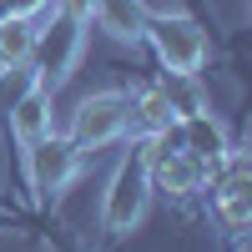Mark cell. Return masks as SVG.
I'll return each mask as SVG.
<instances>
[{
    "instance_id": "1",
    "label": "cell",
    "mask_w": 252,
    "mask_h": 252,
    "mask_svg": "<svg viewBox=\"0 0 252 252\" xmlns=\"http://www.w3.org/2000/svg\"><path fill=\"white\" fill-rule=\"evenodd\" d=\"M146 40H152L157 61L172 76H197L207 61V31L197 26L192 15H166V20H146Z\"/></svg>"
},
{
    "instance_id": "2",
    "label": "cell",
    "mask_w": 252,
    "mask_h": 252,
    "mask_svg": "<svg viewBox=\"0 0 252 252\" xmlns=\"http://www.w3.org/2000/svg\"><path fill=\"white\" fill-rule=\"evenodd\" d=\"M152 202V172H146V152H131L106 187V232H131L146 217Z\"/></svg>"
},
{
    "instance_id": "3",
    "label": "cell",
    "mask_w": 252,
    "mask_h": 252,
    "mask_svg": "<svg viewBox=\"0 0 252 252\" xmlns=\"http://www.w3.org/2000/svg\"><path fill=\"white\" fill-rule=\"evenodd\" d=\"M116 136H126V96L121 91H96L76 106L71 116V146L76 152H101Z\"/></svg>"
},
{
    "instance_id": "4",
    "label": "cell",
    "mask_w": 252,
    "mask_h": 252,
    "mask_svg": "<svg viewBox=\"0 0 252 252\" xmlns=\"http://www.w3.org/2000/svg\"><path fill=\"white\" fill-rule=\"evenodd\" d=\"M81 46H86V31H81V20H71V15H61V10H56V15H51V26L40 31V40H35V56H40L35 81H40L46 91H56L61 81L76 71Z\"/></svg>"
},
{
    "instance_id": "5",
    "label": "cell",
    "mask_w": 252,
    "mask_h": 252,
    "mask_svg": "<svg viewBox=\"0 0 252 252\" xmlns=\"http://www.w3.org/2000/svg\"><path fill=\"white\" fill-rule=\"evenodd\" d=\"M76 146H71V136H56V131H46L35 146H26V161H31V187H35V197L40 202H51V197H61L66 192V182L76 177Z\"/></svg>"
},
{
    "instance_id": "6",
    "label": "cell",
    "mask_w": 252,
    "mask_h": 252,
    "mask_svg": "<svg viewBox=\"0 0 252 252\" xmlns=\"http://www.w3.org/2000/svg\"><path fill=\"white\" fill-rule=\"evenodd\" d=\"M177 141H182V152H192L197 161H207V166H217L222 157H227V131H222V121L212 116V111H187V116H177Z\"/></svg>"
},
{
    "instance_id": "7",
    "label": "cell",
    "mask_w": 252,
    "mask_h": 252,
    "mask_svg": "<svg viewBox=\"0 0 252 252\" xmlns=\"http://www.w3.org/2000/svg\"><path fill=\"white\" fill-rule=\"evenodd\" d=\"M126 126L141 136H157L166 126H177V106H172V86H141L136 96H126Z\"/></svg>"
},
{
    "instance_id": "8",
    "label": "cell",
    "mask_w": 252,
    "mask_h": 252,
    "mask_svg": "<svg viewBox=\"0 0 252 252\" xmlns=\"http://www.w3.org/2000/svg\"><path fill=\"white\" fill-rule=\"evenodd\" d=\"M10 131H15L20 146H35L51 131V91L40 86V81H31V86L10 101Z\"/></svg>"
},
{
    "instance_id": "9",
    "label": "cell",
    "mask_w": 252,
    "mask_h": 252,
    "mask_svg": "<svg viewBox=\"0 0 252 252\" xmlns=\"http://www.w3.org/2000/svg\"><path fill=\"white\" fill-rule=\"evenodd\" d=\"M91 20L116 40H141L146 35V15L136 10V0H96Z\"/></svg>"
},
{
    "instance_id": "10",
    "label": "cell",
    "mask_w": 252,
    "mask_h": 252,
    "mask_svg": "<svg viewBox=\"0 0 252 252\" xmlns=\"http://www.w3.org/2000/svg\"><path fill=\"white\" fill-rule=\"evenodd\" d=\"M35 40H40L35 20H0V71L31 66L35 61Z\"/></svg>"
},
{
    "instance_id": "11",
    "label": "cell",
    "mask_w": 252,
    "mask_h": 252,
    "mask_svg": "<svg viewBox=\"0 0 252 252\" xmlns=\"http://www.w3.org/2000/svg\"><path fill=\"white\" fill-rule=\"evenodd\" d=\"M51 0H0V20H35Z\"/></svg>"
},
{
    "instance_id": "12",
    "label": "cell",
    "mask_w": 252,
    "mask_h": 252,
    "mask_svg": "<svg viewBox=\"0 0 252 252\" xmlns=\"http://www.w3.org/2000/svg\"><path fill=\"white\" fill-rule=\"evenodd\" d=\"M136 10L146 20H166V15H187L182 10V0H136Z\"/></svg>"
},
{
    "instance_id": "13",
    "label": "cell",
    "mask_w": 252,
    "mask_h": 252,
    "mask_svg": "<svg viewBox=\"0 0 252 252\" xmlns=\"http://www.w3.org/2000/svg\"><path fill=\"white\" fill-rule=\"evenodd\" d=\"M91 10H96V0H61V15L81 20V26H91Z\"/></svg>"
}]
</instances>
